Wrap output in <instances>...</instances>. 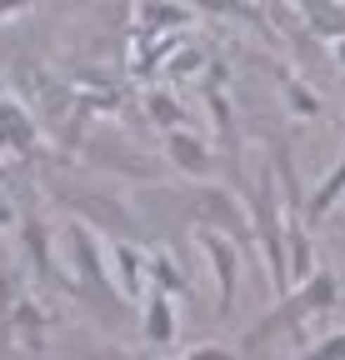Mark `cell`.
Returning <instances> with one entry per match:
<instances>
[{"mask_svg":"<svg viewBox=\"0 0 345 360\" xmlns=\"http://www.w3.org/2000/svg\"><path fill=\"white\" fill-rule=\"evenodd\" d=\"M0 225H11V205L6 200H0Z\"/></svg>","mask_w":345,"mask_h":360,"instance_id":"cell-16","label":"cell"},{"mask_svg":"<svg viewBox=\"0 0 345 360\" xmlns=\"http://www.w3.org/2000/svg\"><path fill=\"white\" fill-rule=\"evenodd\" d=\"M205 101H210V115H215V130H221V146H226V150L235 155V120H230V101H226V96H221V90H215V85H210V96H205Z\"/></svg>","mask_w":345,"mask_h":360,"instance_id":"cell-9","label":"cell"},{"mask_svg":"<svg viewBox=\"0 0 345 360\" xmlns=\"http://www.w3.org/2000/svg\"><path fill=\"white\" fill-rule=\"evenodd\" d=\"M30 141H35V125H30V115H25L15 101H0V146L30 150Z\"/></svg>","mask_w":345,"mask_h":360,"instance_id":"cell-8","label":"cell"},{"mask_svg":"<svg viewBox=\"0 0 345 360\" xmlns=\"http://www.w3.org/2000/svg\"><path fill=\"white\" fill-rule=\"evenodd\" d=\"M250 231L261 236V250H266V265H271V281L275 290L285 295L290 290V250H285V231H280V205H275V175L261 170L255 180V195H250Z\"/></svg>","mask_w":345,"mask_h":360,"instance_id":"cell-1","label":"cell"},{"mask_svg":"<svg viewBox=\"0 0 345 360\" xmlns=\"http://www.w3.org/2000/svg\"><path fill=\"white\" fill-rule=\"evenodd\" d=\"M145 335L155 345L176 340V300H170V290H160V285H155V295H145Z\"/></svg>","mask_w":345,"mask_h":360,"instance_id":"cell-5","label":"cell"},{"mask_svg":"<svg viewBox=\"0 0 345 360\" xmlns=\"http://www.w3.org/2000/svg\"><path fill=\"white\" fill-rule=\"evenodd\" d=\"M335 56H340V70H345V40H335Z\"/></svg>","mask_w":345,"mask_h":360,"instance_id":"cell-17","label":"cell"},{"mask_svg":"<svg viewBox=\"0 0 345 360\" xmlns=\"http://www.w3.org/2000/svg\"><path fill=\"white\" fill-rule=\"evenodd\" d=\"M150 276H155L165 290H181V285H185V281H181V270L170 265V255H150Z\"/></svg>","mask_w":345,"mask_h":360,"instance_id":"cell-11","label":"cell"},{"mask_svg":"<svg viewBox=\"0 0 345 360\" xmlns=\"http://www.w3.org/2000/svg\"><path fill=\"white\" fill-rule=\"evenodd\" d=\"M300 360H345V330H340V335H325L320 345H311Z\"/></svg>","mask_w":345,"mask_h":360,"instance_id":"cell-10","label":"cell"},{"mask_svg":"<svg viewBox=\"0 0 345 360\" xmlns=\"http://www.w3.org/2000/svg\"><path fill=\"white\" fill-rule=\"evenodd\" d=\"M340 195H345V155H340V160H335V165L325 170V180H320V191L311 195L306 215H311V220H325V215H330V210L340 205Z\"/></svg>","mask_w":345,"mask_h":360,"instance_id":"cell-7","label":"cell"},{"mask_svg":"<svg viewBox=\"0 0 345 360\" xmlns=\"http://www.w3.org/2000/svg\"><path fill=\"white\" fill-rule=\"evenodd\" d=\"M150 115H155L160 125H170V130H181V120H185V110L170 105V96H150Z\"/></svg>","mask_w":345,"mask_h":360,"instance_id":"cell-13","label":"cell"},{"mask_svg":"<svg viewBox=\"0 0 345 360\" xmlns=\"http://www.w3.org/2000/svg\"><path fill=\"white\" fill-rule=\"evenodd\" d=\"M115 270H120V295L125 300H141L145 295V270H150V260L131 245V240H115Z\"/></svg>","mask_w":345,"mask_h":360,"instance_id":"cell-4","label":"cell"},{"mask_svg":"<svg viewBox=\"0 0 345 360\" xmlns=\"http://www.w3.org/2000/svg\"><path fill=\"white\" fill-rule=\"evenodd\" d=\"M35 0H0V20H15L20 11H30Z\"/></svg>","mask_w":345,"mask_h":360,"instance_id":"cell-15","label":"cell"},{"mask_svg":"<svg viewBox=\"0 0 345 360\" xmlns=\"http://www.w3.org/2000/svg\"><path fill=\"white\" fill-rule=\"evenodd\" d=\"M195 240H200V250L210 255V270H215V285H221V300H215V315H230V305H235V281H240V260H235V240H226L221 231H210V225H200L195 231Z\"/></svg>","mask_w":345,"mask_h":360,"instance_id":"cell-3","label":"cell"},{"mask_svg":"<svg viewBox=\"0 0 345 360\" xmlns=\"http://www.w3.org/2000/svg\"><path fill=\"white\" fill-rule=\"evenodd\" d=\"M185 360H235V350H226V345H195Z\"/></svg>","mask_w":345,"mask_h":360,"instance_id":"cell-14","label":"cell"},{"mask_svg":"<svg viewBox=\"0 0 345 360\" xmlns=\"http://www.w3.org/2000/svg\"><path fill=\"white\" fill-rule=\"evenodd\" d=\"M165 155L176 160V170H185V175H200L205 165H210V155H205V146L195 141L190 130H170L165 135Z\"/></svg>","mask_w":345,"mask_h":360,"instance_id":"cell-6","label":"cell"},{"mask_svg":"<svg viewBox=\"0 0 345 360\" xmlns=\"http://www.w3.org/2000/svg\"><path fill=\"white\" fill-rule=\"evenodd\" d=\"M280 80H285V90H290V101H295V110H300V115H320V101L311 96L306 85H300V80H290V75H280Z\"/></svg>","mask_w":345,"mask_h":360,"instance_id":"cell-12","label":"cell"},{"mask_svg":"<svg viewBox=\"0 0 345 360\" xmlns=\"http://www.w3.org/2000/svg\"><path fill=\"white\" fill-rule=\"evenodd\" d=\"M70 255H75V290H85L100 310L120 315V295H115V281L105 276V260H100L91 225H70Z\"/></svg>","mask_w":345,"mask_h":360,"instance_id":"cell-2","label":"cell"}]
</instances>
